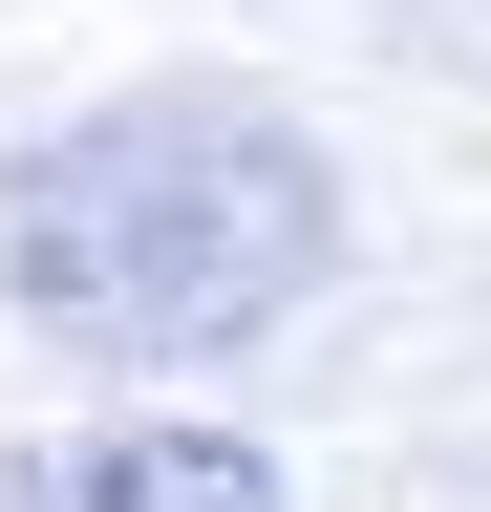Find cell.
<instances>
[{
    "instance_id": "1",
    "label": "cell",
    "mask_w": 491,
    "mask_h": 512,
    "mask_svg": "<svg viewBox=\"0 0 491 512\" xmlns=\"http://www.w3.org/2000/svg\"><path fill=\"white\" fill-rule=\"evenodd\" d=\"M342 278V171L278 86H107L0 192V299L65 363H235Z\"/></svg>"
},
{
    "instance_id": "2",
    "label": "cell",
    "mask_w": 491,
    "mask_h": 512,
    "mask_svg": "<svg viewBox=\"0 0 491 512\" xmlns=\"http://www.w3.org/2000/svg\"><path fill=\"white\" fill-rule=\"evenodd\" d=\"M43 512H299L257 427H86L65 470H43Z\"/></svg>"
}]
</instances>
